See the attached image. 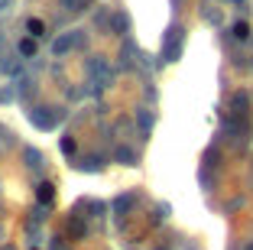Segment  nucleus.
I'll use <instances>...</instances> for the list:
<instances>
[{"label": "nucleus", "instance_id": "f257e3e1", "mask_svg": "<svg viewBox=\"0 0 253 250\" xmlns=\"http://www.w3.org/2000/svg\"><path fill=\"white\" fill-rule=\"evenodd\" d=\"M88 78H91V85H94V91L111 88V85H114V68H111V62H107L104 55L88 59Z\"/></svg>", "mask_w": 253, "mask_h": 250}, {"label": "nucleus", "instance_id": "0eeeda50", "mask_svg": "<svg viewBox=\"0 0 253 250\" xmlns=\"http://www.w3.org/2000/svg\"><path fill=\"white\" fill-rule=\"evenodd\" d=\"M23 159H26V166H30L33 172H42V153H39V150L26 147V150H23Z\"/></svg>", "mask_w": 253, "mask_h": 250}, {"label": "nucleus", "instance_id": "2eb2a0df", "mask_svg": "<svg viewBox=\"0 0 253 250\" xmlns=\"http://www.w3.org/2000/svg\"><path fill=\"white\" fill-rule=\"evenodd\" d=\"M68 234H72L75 241H78V237H84V234H88V228H84L82 221H72V224H68Z\"/></svg>", "mask_w": 253, "mask_h": 250}, {"label": "nucleus", "instance_id": "9d476101", "mask_svg": "<svg viewBox=\"0 0 253 250\" xmlns=\"http://www.w3.org/2000/svg\"><path fill=\"white\" fill-rule=\"evenodd\" d=\"M16 52H20L23 59H33V55H36V39H33V36L20 39V46H16Z\"/></svg>", "mask_w": 253, "mask_h": 250}, {"label": "nucleus", "instance_id": "393cba45", "mask_svg": "<svg viewBox=\"0 0 253 250\" xmlns=\"http://www.w3.org/2000/svg\"><path fill=\"white\" fill-rule=\"evenodd\" d=\"M247 250H253V244H250V247H247Z\"/></svg>", "mask_w": 253, "mask_h": 250}, {"label": "nucleus", "instance_id": "aec40b11", "mask_svg": "<svg viewBox=\"0 0 253 250\" xmlns=\"http://www.w3.org/2000/svg\"><path fill=\"white\" fill-rule=\"evenodd\" d=\"M62 150H65V153H68V156H72V153H75V140H72V137H65V140H62Z\"/></svg>", "mask_w": 253, "mask_h": 250}, {"label": "nucleus", "instance_id": "b1692460", "mask_svg": "<svg viewBox=\"0 0 253 250\" xmlns=\"http://www.w3.org/2000/svg\"><path fill=\"white\" fill-rule=\"evenodd\" d=\"M0 137H3V127H0Z\"/></svg>", "mask_w": 253, "mask_h": 250}, {"label": "nucleus", "instance_id": "9b49d317", "mask_svg": "<svg viewBox=\"0 0 253 250\" xmlns=\"http://www.w3.org/2000/svg\"><path fill=\"white\" fill-rule=\"evenodd\" d=\"M101 166H104V159H101V156H88V159L78 162V169H82V172H101Z\"/></svg>", "mask_w": 253, "mask_h": 250}, {"label": "nucleus", "instance_id": "a211bd4d", "mask_svg": "<svg viewBox=\"0 0 253 250\" xmlns=\"http://www.w3.org/2000/svg\"><path fill=\"white\" fill-rule=\"evenodd\" d=\"M62 7L75 13V10H84V7H88V0H62Z\"/></svg>", "mask_w": 253, "mask_h": 250}, {"label": "nucleus", "instance_id": "dca6fc26", "mask_svg": "<svg viewBox=\"0 0 253 250\" xmlns=\"http://www.w3.org/2000/svg\"><path fill=\"white\" fill-rule=\"evenodd\" d=\"M234 39H247V36H250V26H247V23L244 20H240V23H234Z\"/></svg>", "mask_w": 253, "mask_h": 250}, {"label": "nucleus", "instance_id": "bb28decb", "mask_svg": "<svg viewBox=\"0 0 253 250\" xmlns=\"http://www.w3.org/2000/svg\"><path fill=\"white\" fill-rule=\"evenodd\" d=\"M0 234H3V231H0Z\"/></svg>", "mask_w": 253, "mask_h": 250}, {"label": "nucleus", "instance_id": "f8f14e48", "mask_svg": "<svg viewBox=\"0 0 253 250\" xmlns=\"http://www.w3.org/2000/svg\"><path fill=\"white\" fill-rule=\"evenodd\" d=\"M136 124H140L143 133H149V130H153V114H149L146 107H140V110H136Z\"/></svg>", "mask_w": 253, "mask_h": 250}, {"label": "nucleus", "instance_id": "4be33fe9", "mask_svg": "<svg viewBox=\"0 0 253 250\" xmlns=\"http://www.w3.org/2000/svg\"><path fill=\"white\" fill-rule=\"evenodd\" d=\"M234 3H237V7H244V3H247V0H234Z\"/></svg>", "mask_w": 253, "mask_h": 250}, {"label": "nucleus", "instance_id": "20e7f679", "mask_svg": "<svg viewBox=\"0 0 253 250\" xmlns=\"http://www.w3.org/2000/svg\"><path fill=\"white\" fill-rule=\"evenodd\" d=\"M82 43H84V30H68V33H62V36L52 43V55L62 59V55H68L72 49H78Z\"/></svg>", "mask_w": 253, "mask_h": 250}, {"label": "nucleus", "instance_id": "1a4fd4ad", "mask_svg": "<svg viewBox=\"0 0 253 250\" xmlns=\"http://www.w3.org/2000/svg\"><path fill=\"white\" fill-rule=\"evenodd\" d=\"M126 30H130V16H126V13H114V16H111V33L124 36Z\"/></svg>", "mask_w": 253, "mask_h": 250}, {"label": "nucleus", "instance_id": "5701e85b", "mask_svg": "<svg viewBox=\"0 0 253 250\" xmlns=\"http://www.w3.org/2000/svg\"><path fill=\"white\" fill-rule=\"evenodd\" d=\"M0 49H3V33H0Z\"/></svg>", "mask_w": 253, "mask_h": 250}, {"label": "nucleus", "instance_id": "39448f33", "mask_svg": "<svg viewBox=\"0 0 253 250\" xmlns=\"http://www.w3.org/2000/svg\"><path fill=\"white\" fill-rule=\"evenodd\" d=\"M133 208H136V192H124L114 199V218H126Z\"/></svg>", "mask_w": 253, "mask_h": 250}, {"label": "nucleus", "instance_id": "ddd939ff", "mask_svg": "<svg viewBox=\"0 0 253 250\" xmlns=\"http://www.w3.org/2000/svg\"><path fill=\"white\" fill-rule=\"evenodd\" d=\"M55 185H49V182H42V185H39V189H36V195H39V201H42V205H52V199H55Z\"/></svg>", "mask_w": 253, "mask_h": 250}, {"label": "nucleus", "instance_id": "a878e982", "mask_svg": "<svg viewBox=\"0 0 253 250\" xmlns=\"http://www.w3.org/2000/svg\"><path fill=\"white\" fill-rule=\"evenodd\" d=\"M188 250H195V247H188Z\"/></svg>", "mask_w": 253, "mask_h": 250}, {"label": "nucleus", "instance_id": "4468645a", "mask_svg": "<svg viewBox=\"0 0 253 250\" xmlns=\"http://www.w3.org/2000/svg\"><path fill=\"white\" fill-rule=\"evenodd\" d=\"M0 59H3V62H0V72H10V75H13L16 68H20V62H16L13 55H0Z\"/></svg>", "mask_w": 253, "mask_h": 250}, {"label": "nucleus", "instance_id": "f3484780", "mask_svg": "<svg viewBox=\"0 0 253 250\" xmlns=\"http://www.w3.org/2000/svg\"><path fill=\"white\" fill-rule=\"evenodd\" d=\"M26 30L33 33V39H39L45 33V26H42V20H30V23H26Z\"/></svg>", "mask_w": 253, "mask_h": 250}, {"label": "nucleus", "instance_id": "6ab92c4d", "mask_svg": "<svg viewBox=\"0 0 253 250\" xmlns=\"http://www.w3.org/2000/svg\"><path fill=\"white\" fill-rule=\"evenodd\" d=\"M13 101V88H0V104H7Z\"/></svg>", "mask_w": 253, "mask_h": 250}, {"label": "nucleus", "instance_id": "423d86ee", "mask_svg": "<svg viewBox=\"0 0 253 250\" xmlns=\"http://www.w3.org/2000/svg\"><path fill=\"white\" fill-rule=\"evenodd\" d=\"M231 110H234V117H247V110H250V98H247L244 91H237V95L231 98Z\"/></svg>", "mask_w": 253, "mask_h": 250}, {"label": "nucleus", "instance_id": "f03ea898", "mask_svg": "<svg viewBox=\"0 0 253 250\" xmlns=\"http://www.w3.org/2000/svg\"><path fill=\"white\" fill-rule=\"evenodd\" d=\"M26 117H30V124L39 127V130H55V124L65 117V110L62 107H33Z\"/></svg>", "mask_w": 253, "mask_h": 250}, {"label": "nucleus", "instance_id": "6e6552de", "mask_svg": "<svg viewBox=\"0 0 253 250\" xmlns=\"http://www.w3.org/2000/svg\"><path fill=\"white\" fill-rule=\"evenodd\" d=\"M114 159H117L120 166H136V153L130 147H117L114 150Z\"/></svg>", "mask_w": 253, "mask_h": 250}, {"label": "nucleus", "instance_id": "412c9836", "mask_svg": "<svg viewBox=\"0 0 253 250\" xmlns=\"http://www.w3.org/2000/svg\"><path fill=\"white\" fill-rule=\"evenodd\" d=\"M13 10V0H0V13H10Z\"/></svg>", "mask_w": 253, "mask_h": 250}, {"label": "nucleus", "instance_id": "7ed1b4c3", "mask_svg": "<svg viewBox=\"0 0 253 250\" xmlns=\"http://www.w3.org/2000/svg\"><path fill=\"white\" fill-rule=\"evenodd\" d=\"M182 39H185V30H182L179 23L166 30V36H163V62H175L182 55Z\"/></svg>", "mask_w": 253, "mask_h": 250}]
</instances>
